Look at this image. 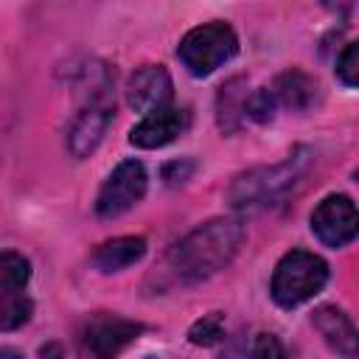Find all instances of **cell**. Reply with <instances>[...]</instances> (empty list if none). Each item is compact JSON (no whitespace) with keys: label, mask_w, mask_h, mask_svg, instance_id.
Returning a JSON list of instances; mask_svg holds the SVG:
<instances>
[{"label":"cell","mask_w":359,"mask_h":359,"mask_svg":"<svg viewBox=\"0 0 359 359\" xmlns=\"http://www.w3.org/2000/svg\"><path fill=\"white\" fill-rule=\"evenodd\" d=\"M244 224L241 219H210L199 227H194L185 238H180L163 261V272L168 283L191 286L199 280L213 278L222 272L241 250L244 244Z\"/></svg>","instance_id":"obj_1"},{"label":"cell","mask_w":359,"mask_h":359,"mask_svg":"<svg viewBox=\"0 0 359 359\" xmlns=\"http://www.w3.org/2000/svg\"><path fill=\"white\" fill-rule=\"evenodd\" d=\"M311 163V151L309 149H297L294 154H289L283 163L275 165H255L250 171H241L230 185H227V205L233 210H261L269 208L275 202H280L306 174Z\"/></svg>","instance_id":"obj_2"},{"label":"cell","mask_w":359,"mask_h":359,"mask_svg":"<svg viewBox=\"0 0 359 359\" xmlns=\"http://www.w3.org/2000/svg\"><path fill=\"white\" fill-rule=\"evenodd\" d=\"M328 283V264L309 250H289L269 280V294L280 309H297Z\"/></svg>","instance_id":"obj_3"},{"label":"cell","mask_w":359,"mask_h":359,"mask_svg":"<svg viewBox=\"0 0 359 359\" xmlns=\"http://www.w3.org/2000/svg\"><path fill=\"white\" fill-rule=\"evenodd\" d=\"M236 53H238V36L227 22L196 25L177 45V56L191 76H210Z\"/></svg>","instance_id":"obj_4"},{"label":"cell","mask_w":359,"mask_h":359,"mask_svg":"<svg viewBox=\"0 0 359 359\" xmlns=\"http://www.w3.org/2000/svg\"><path fill=\"white\" fill-rule=\"evenodd\" d=\"M112 112H115V101H112V81H109V73L104 70L98 76V81L90 84V98L87 104L79 109V115L73 118L70 123V132H67V149L73 157H90L107 126L112 123Z\"/></svg>","instance_id":"obj_5"},{"label":"cell","mask_w":359,"mask_h":359,"mask_svg":"<svg viewBox=\"0 0 359 359\" xmlns=\"http://www.w3.org/2000/svg\"><path fill=\"white\" fill-rule=\"evenodd\" d=\"M31 264L22 252H0V331L22 328L34 314V300L28 294Z\"/></svg>","instance_id":"obj_6"},{"label":"cell","mask_w":359,"mask_h":359,"mask_svg":"<svg viewBox=\"0 0 359 359\" xmlns=\"http://www.w3.org/2000/svg\"><path fill=\"white\" fill-rule=\"evenodd\" d=\"M149 177L140 160H123L112 168V174L104 180L98 199H95V213L101 219H115L126 210H132L143 194H146Z\"/></svg>","instance_id":"obj_7"},{"label":"cell","mask_w":359,"mask_h":359,"mask_svg":"<svg viewBox=\"0 0 359 359\" xmlns=\"http://www.w3.org/2000/svg\"><path fill=\"white\" fill-rule=\"evenodd\" d=\"M359 230V216L356 205L345 194H331L325 196L314 210H311V233L325 244V247H345L356 238Z\"/></svg>","instance_id":"obj_8"},{"label":"cell","mask_w":359,"mask_h":359,"mask_svg":"<svg viewBox=\"0 0 359 359\" xmlns=\"http://www.w3.org/2000/svg\"><path fill=\"white\" fill-rule=\"evenodd\" d=\"M140 334H143V323L101 311L84 323L81 339H84V348L93 353V359H115Z\"/></svg>","instance_id":"obj_9"},{"label":"cell","mask_w":359,"mask_h":359,"mask_svg":"<svg viewBox=\"0 0 359 359\" xmlns=\"http://www.w3.org/2000/svg\"><path fill=\"white\" fill-rule=\"evenodd\" d=\"M174 98V81L163 65H143L129 76L126 84V101L135 112H157L171 107Z\"/></svg>","instance_id":"obj_10"},{"label":"cell","mask_w":359,"mask_h":359,"mask_svg":"<svg viewBox=\"0 0 359 359\" xmlns=\"http://www.w3.org/2000/svg\"><path fill=\"white\" fill-rule=\"evenodd\" d=\"M185 129H188V112L177 107H165V109L143 115L129 129V143L137 149H160L177 140Z\"/></svg>","instance_id":"obj_11"},{"label":"cell","mask_w":359,"mask_h":359,"mask_svg":"<svg viewBox=\"0 0 359 359\" xmlns=\"http://www.w3.org/2000/svg\"><path fill=\"white\" fill-rule=\"evenodd\" d=\"M269 93H272L278 107H286L292 112H309L311 107L320 104V81L314 76H309L306 70H297V67L278 73Z\"/></svg>","instance_id":"obj_12"},{"label":"cell","mask_w":359,"mask_h":359,"mask_svg":"<svg viewBox=\"0 0 359 359\" xmlns=\"http://www.w3.org/2000/svg\"><path fill=\"white\" fill-rule=\"evenodd\" d=\"M311 323H314V328L323 334V339L337 353L356 356V351H359V334H356L353 320L342 309H337V306H320V309H314Z\"/></svg>","instance_id":"obj_13"},{"label":"cell","mask_w":359,"mask_h":359,"mask_svg":"<svg viewBox=\"0 0 359 359\" xmlns=\"http://www.w3.org/2000/svg\"><path fill=\"white\" fill-rule=\"evenodd\" d=\"M143 255H146V238L143 236H118V238L98 244L93 250L90 261L98 272L109 275V272H121V269L137 264Z\"/></svg>","instance_id":"obj_14"},{"label":"cell","mask_w":359,"mask_h":359,"mask_svg":"<svg viewBox=\"0 0 359 359\" xmlns=\"http://www.w3.org/2000/svg\"><path fill=\"white\" fill-rule=\"evenodd\" d=\"M247 98H250V87H247L244 76H233L219 87V93H216V123L224 135H233L247 123V115H244Z\"/></svg>","instance_id":"obj_15"},{"label":"cell","mask_w":359,"mask_h":359,"mask_svg":"<svg viewBox=\"0 0 359 359\" xmlns=\"http://www.w3.org/2000/svg\"><path fill=\"white\" fill-rule=\"evenodd\" d=\"M188 339H191V345H199V348H210V345L222 342L224 339V317L219 311L199 317L188 328Z\"/></svg>","instance_id":"obj_16"},{"label":"cell","mask_w":359,"mask_h":359,"mask_svg":"<svg viewBox=\"0 0 359 359\" xmlns=\"http://www.w3.org/2000/svg\"><path fill=\"white\" fill-rule=\"evenodd\" d=\"M275 98L269 93V87H258V90H250V98H247V121H255V123H269L275 118Z\"/></svg>","instance_id":"obj_17"},{"label":"cell","mask_w":359,"mask_h":359,"mask_svg":"<svg viewBox=\"0 0 359 359\" xmlns=\"http://www.w3.org/2000/svg\"><path fill=\"white\" fill-rule=\"evenodd\" d=\"M337 79L345 87H356L359 84V45L348 42L345 50L337 56Z\"/></svg>","instance_id":"obj_18"},{"label":"cell","mask_w":359,"mask_h":359,"mask_svg":"<svg viewBox=\"0 0 359 359\" xmlns=\"http://www.w3.org/2000/svg\"><path fill=\"white\" fill-rule=\"evenodd\" d=\"M250 359H289V353H286V345L275 334L261 331L250 342Z\"/></svg>","instance_id":"obj_19"},{"label":"cell","mask_w":359,"mask_h":359,"mask_svg":"<svg viewBox=\"0 0 359 359\" xmlns=\"http://www.w3.org/2000/svg\"><path fill=\"white\" fill-rule=\"evenodd\" d=\"M194 168H196L194 160H174V163H168V165L163 168V180H165L168 185H174V182H185V180L191 177Z\"/></svg>","instance_id":"obj_20"},{"label":"cell","mask_w":359,"mask_h":359,"mask_svg":"<svg viewBox=\"0 0 359 359\" xmlns=\"http://www.w3.org/2000/svg\"><path fill=\"white\" fill-rule=\"evenodd\" d=\"M39 356H42V359H62V348H59V345H45V348L39 351Z\"/></svg>","instance_id":"obj_21"},{"label":"cell","mask_w":359,"mask_h":359,"mask_svg":"<svg viewBox=\"0 0 359 359\" xmlns=\"http://www.w3.org/2000/svg\"><path fill=\"white\" fill-rule=\"evenodd\" d=\"M0 359H22V353L17 348H0Z\"/></svg>","instance_id":"obj_22"},{"label":"cell","mask_w":359,"mask_h":359,"mask_svg":"<svg viewBox=\"0 0 359 359\" xmlns=\"http://www.w3.org/2000/svg\"><path fill=\"white\" fill-rule=\"evenodd\" d=\"M219 359H238V356H236V353H222Z\"/></svg>","instance_id":"obj_23"}]
</instances>
